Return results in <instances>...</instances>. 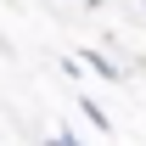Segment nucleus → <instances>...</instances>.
Returning a JSON list of instances; mask_svg holds the SVG:
<instances>
[{"label": "nucleus", "mask_w": 146, "mask_h": 146, "mask_svg": "<svg viewBox=\"0 0 146 146\" xmlns=\"http://www.w3.org/2000/svg\"><path fill=\"white\" fill-rule=\"evenodd\" d=\"M45 146H84V141H79L73 129H56V135H51V141H45Z\"/></svg>", "instance_id": "nucleus-3"}, {"label": "nucleus", "mask_w": 146, "mask_h": 146, "mask_svg": "<svg viewBox=\"0 0 146 146\" xmlns=\"http://www.w3.org/2000/svg\"><path fill=\"white\" fill-rule=\"evenodd\" d=\"M79 62H84L96 79H107V84H118V79H124V68H118V62H112L101 45H84V51H79Z\"/></svg>", "instance_id": "nucleus-1"}, {"label": "nucleus", "mask_w": 146, "mask_h": 146, "mask_svg": "<svg viewBox=\"0 0 146 146\" xmlns=\"http://www.w3.org/2000/svg\"><path fill=\"white\" fill-rule=\"evenodd\" d=\"M79 112H84V124H90V129H101V135H112V118H107V107H101L96 96H79Z\"/></svg>", "instance_id": "nucleus-2"}, {"label": "nucleus", "mask_w": 146, "mask_h": 146, "mask_svg": "<svg viewBox=\"0 0 146 146\" xmlns=\"http://www.w3.org/2000/svg\"><path fill=\"white\" fill-rule=\"evenodd\" d=\"M73 6H90V11H96V6H101V0H73Z\"/></svg>", "instance_id": "nucleus-4"}]
</instances>
